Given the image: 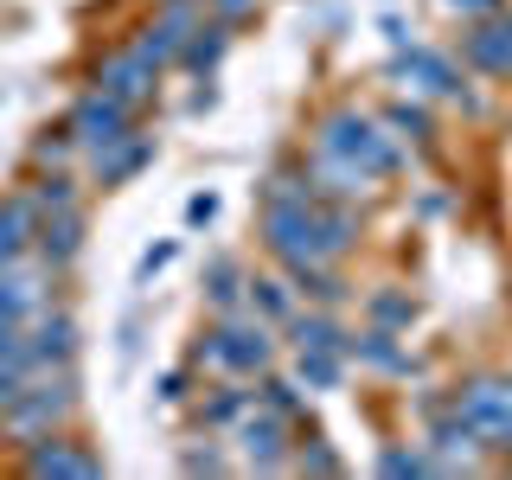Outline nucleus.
<instances>
[{"label": "nucleus", "mask_w": 512, "mask_h": 480, "mask_svg": "<svg viewBox=\"0 0 512 480\" xmlns=\"http://www.w3.org/2000/svg\"><path fill=\"white\" fill-rule=\"evenodd\" d=\"M263 244L282 256L288 269L295 263H333L352 244V212L320 199H295V205H263Z\"/></svg>", "instance_id": "f257e3e1"}, {"label": "nucleus", "mask_w": 512, "mask_h": 480, "mask_svg": "<svg viewBox=\"0 0 512 480\" xmlns=\"http://www.w3.org/2000/svg\"><path fill=\"white\" fill-rule=\"evenodd\" d=\"M320 154H333V160H346V167H359L365 180H384V173L404 167L397 141L378 135V122L359 116V109H340V116L320 122Z\"/></svg>", "instance_id": "f03ea898"}, {"label": "nucleus", "mask_w": 512, "mask_h": 480, "mask_svg": "<svg viewBox=\"0 0 512 480\" xmlns=\"http://www.w3.org/2000/svg\"><path fill=\"white\" fill-rule=\"evenodd\" d=\"M455 410L474 423V436L487 448H506L512 455V384L506 378H474L468 391L455 397Z\"/></svg>", "instance_id": "7ed1b4c3"}, {"label": "nucleus", "mask_w": 512, "mask_h": 480, "mask_svg": "<svg viewBox=\"0 0 512 480\" xmlns=\"http://www.w3.org/2000/svg\"><path fill=\"white\" fill-rule=\"evenodd\" d=\"M276 340H269L263 320H231V327H218L212 340H199V359L205 365H224V372H263Z\"/></svg>", "instance_id": "20e7f679"}, {"label": "nucleus", "mask_w": 512, "mask_h": 480, "mask_svg": "<svg viewBox=\"0 0 512 480\" xmlns=\"http://www.w3.org/2000/svg\"><path fill=\"white\" fill-rule=\"evenodd\" d=\"M71 404H77V397H71V378H64V372H58V378H52V372H39V384H32V391H20V397L7 404V429L32 442L39 429H52Z\"/></svg>", "instance_id": "39448f33"}, {"label": "nucleus", "mask_w": 512, "mask_h": 480, "mask_svg": "<svg viewBox=\"0 0 512 480\" xmlns=\"http://www.w3.org/2000/svg\"><path fill=\"white\" fill-rule=\"evenodd\" d=\"M128 116H135L128 103H116L109 90H90L84 103L71 109V141H84L90 154H103V148H116L122 135H135V128H128Z\"/></svg>", "instance_id": "423d86ee"}, {"label": "nucleus", "mask_w": 512, "mask_h": 480, "mask_svg": "<svg viewBox=\"0 0 512 480\" xmlns=\"http://www.w3.org/2000/svg\"><path fill=\"white\" fill-rule=\"evenodd\" d=\"M461 52H468L474 71H487V77H512V13H480L474 32L461 39Z\"/></svg>", "instance_id": "0eeeda50"}, {"label": "nucleus", "mask_w": 512, "mask_h": 480, "mask_svg": "<svg viewBox=\"0 0 512 480\" xmlns=\"http://www.w3.org/2000/svg\"><path fill=\"white\" fill-rule=\"evenodd\" d=\"M154 77H160L154 58L116 52V58H103V77H96V90H109V96H116V103H128V109H141V103L154 96Z\"/></svg>", "instance_id": "6e6552de"}, {"label": "nucleus", "mask_w": 512, "mask_h": 480, "mask_svg": "<svg viewBox=\"0 0 512 480\" xmlns=\"http://www.w3.org/2000/svg\"><path fill=\"white\" fill-rule=\"evenodd\" d=\"M397 77L423 96H461V71L442 52H429V45H404V52H397Z\"/></svg>", "instance_id": "1a4fd4ad"}, {"label": "nucleus", "mask_w": 512, "mask_h": 480, "mask_svg": "<svg viewBox=\"0 0 512 480\" xmlns=\"http://www.w3.org/2000/svg\"><path fill=\"white\" fill-rule=\"evenodd\" d=\"M39 218H45V212H39V199H26V192L0 205V269L20 263V256L39 244Z\"/></svg>", "instance_id": "9d476101"}, {"label": "nucleus", "mask_w": 512, "mask_h": 480, "mask_svg": "<svg viewBox=\"0 0 512 480\" xmlns=\"http://www.w3.org/2000/svg\"><path fill=\"white\" fill-rule=\"evenodd\" d=\"M26 474H39V480H90V474H103V461L84 455V448H71V442H32V455H26Z\"/></svg>", "instance_id": "9b49d317"}, {"label": "nucleus", "mask_w": 512, "mask_h": 480, "mask_svg": "<svg viewBox=\"0 0 512 480\" xmlns=\"http://www.w3.org/2000/svg\"><path fill=\"white\" fill-rule=\"evenodd\" d=\"M148 154H154V141H148V135H122L116 148L96 154V186H122V180H135V173L148 167Z\"/></svg>", "instance_id": "f8f14e48"}, {"label": "nucleus", "mask_w": 512, "mask_h": 480, "mask_svg": "<svg viewBox=\"0 0 512 480\" xmlns=\"http://www.w3.org/2000/svg\"><path fill=\"white\" fill-rule=\"evenodd\" d=\"M237 442H244V455H250V468H282V416L276 410H263V416H250V423H237Z\"/></svg>", "instance_id": "ddd939ff"}, {"label": "nucleus", "mask_w": 512, "mask_h": 480, "mask_svg": "<svg viewBox=\"0 0 512 480\" xmlns=\"http://www.w3.org/2000/svg\"><path fill=\"white\" fill-rule=\"evenodd\" d=\"M71 352H77V320L71 314H45L39 320V340H32V365L52 372V365H64Z\"/></svg>", "instance_id": "4468645a"}, {"label": "nucleus", "mask_w": 512, "mask_h": 480, "mask_svg": "<svg viewBox=\"0 0 512 480\" xmlns=\"http://www.w3.org/2000/svg\"><path fill=\"white\" fill-rule=\"evenodd\" d=\"M39 250L52 256V263H71V256L84 250V218H77V205L71 212H45L39 218Z\"/></svg>", "instance_id": "2eb2a0df"}, {"label": "nucleus", "mask_w": 512, "mask_h": 480, "mask_svg": "<svg viewBox=\"0 0 512 480\" xmlns=\"http://www.w3.org/2000/svg\"><path fill=\"white\" fill-rule=\"evenodd\" d=\"M352 352H359L365 365H378V372H410V352L391 340V327H372V333H365V340L352 346Z\"/></svg>", "instance_id": "dca6fc26"}, {"label": "nucleus", "mask_w": 512, "mask_h": 480, "mask_svg": "<svg viewBox=\"0 0 512 480\" xmlns=\"http://www.w3.org/2000/svg\"><path fill=\"white\" fill-rule=\"evenodd\" d=\"M32 308H39V282L7 263V276H0V320H26Z\"/></svg>", "instance_id": "f3484780"}, {"label": "nucleus", "mask_w": 512, "mask_h": 480, "mask_svg": "<svg viewBox=\"0 0 512 480\" xmlns=\"http://www.w3.org/2000/svg\"><path fill=\"white\" fill-rule=\"evenodd\" d=\"M340 327L327 314H295V352H340Z\"/></svg>", "instance_id": "a211bd4d"}, {"label": "nucleus", "mask_w": 512, "mask_h": 480, "mask_svg": "<svg viewBox=\"0 0 512 480\" xmlns=\"http://www.w3.org/2000/svg\"><path fill=\"white\" fill-rule=\"evenodd\" d=\"M295 288H301V295H314V301H320V308H333V301H340V295H346V282H340V276H333V269H327V263H295Z\"/></svg>", "instance_id": "6ab92c4d"}, {"label": "nucleus", "mask_w": 512, "mask_h": 480, "mask_svg": "<svg viewBox=\"0 0 512 480\" xmlns=\"http://www.w3.org/2000/svg\"><path fill=\"white\" fill-rule=\"evenodd\" d=\"M218 58H224V20L199 26V32H192V39H186V64H192V71H212Z\"/></svg>", "instance_id": "aec40b11"}, {"label": "nucleus", "mask_w": 512, "mask_h": 480, "mask_svg": "<svg viewBox=\"0 0 512 480\" xmlns=\"http://www.w3.org/2000/svg\"><path fill=\"white\" fill-rule=\"evenodd\" d=\"M20 365H32V340L20 333V320H0V372H20Z\"/></svg>", "instance_id": "412c9836"}, {"label": "nucleus", "mask_w": 512, "mask_h": 480, "mask_svg": "<svg viewBox=\"0 0 512 480\" xmlns=\"http://www.w3.org/2000/svg\"><path fill=\"white\" fill-rule=\"evenodd\" d=\"M301 384L333 391V384H340V352H301Z\"/></svg>", "instance_id": "4be33fe9"}, {"label": "nucleus", "mask_w": 512, "mask_h": 480, "mask_svg": "<svg viewBox=\"0 0 512 480\" xmlns=\"http://www.w3.org/2000/svg\"><path fill=\"white\" fill-rule=\"evenodd\" d=\"M429 468H442V461L423 455V448H410V455H404V448H384V455H378V474H429Z\"/></svg>", "instance_id": "5701e85b"}, {"label": "nucleus", "mask_w": 512, "mask_h": 480, "mask_svg": "<svg viewBox=\"0 0 512 480\" xmlns=\"http://www.w3.org/2000/svg\"><path fill=\"white\" fill-rule=\"evenodd\" d=\"M32 199H39V212H71V205H77V186L64 180V173H52V180H39Z\"/></svg>", "instance_id": "b1692460"}, {"label": "nucleus", "mask_w": 512, "mask_h": 480, "mask_svg": "<svg viewBox=\"0 0 512 480\" xmlns=\"http://www.w3.org/2000/svg\"><path fill=\"white\" fill-rule=\"evenodd\" d=\"M250 308H263L269 320H282L295 301H288V282H250Z\"/></svg>", "instance_id": "393cba45"}, {"label": "nucleus", "mask_w": 512, "mask_h": 480, "mask_svg": "<svg viewBox=\"0 0 512 480\" xmlns=\"http://www.w3.org/2000/svg\"><path fill=\"white\" fill-rule=\"evenodd\" d=\"M250 282H237V269L231 263H212V288H205V295L218 301V308H237V295H244Z\"/></svg>", "instance_id": "a878e982"}, {"label": "nucleus", "mask_w": 512, "mask_h": 480, "mask_svg": "<svg viewBox=\"0 0 512 480\" xmlns=\"http://www.w3.org/2000/svg\"><path fill=\"white\" fill-rule=\"evenodd\" d=\"M244 410H250V391H218L212 404H205V423H237Z\"/></svg>", "instance_id": "bb28decb"}, {"label": "nucleus", "mask_w": 512, "mask_h": 480, "mask_svg": "<svg viewBox=\"0 0 512 480\" xmlns=\"http://www.w3.org/2000/svg\"><path fill=\"white\" fill-rule=\"evenodd\" d=\"M391 128H397L404 141H429V116H423L416 103H397V109H391Z\"/></svg>", "instance_id": "cd10ccee"}, {"label": "nucleus", "mask_w": 512, "mask_h": 480, "mask_svg": "<svg viewBox=\"0 0 512 480\" xmlns=\"http://www.w3.org/2000/svg\"><path fill=\"white\" fill-rule=\"evenodd\" d=\"M372 320H378V327H410V301L404 295H378L372 301Z\"/></svg>", "instance_id": "c85d7f7f"}, {"label": "nucleus", "mask_w": 512, "mask_h": 480, "mask_svg": "<svg viewBox=\"0 0 512 480\" xmlns=\"http://www.w3.org/2000/svg\"><path fill=\"white\" fill-rule=\"evenodd\" d=\"M295 468H301V474H340V455L314 442V448H301V461H295Z\"/></svg>", "instance_id": "c756f323"}, {"label": "nucleus", "mask_w": 512, "mask_h": 480, "mask_svg": "<svg viewBox=\"0 0 512 480\" xmlns=\"http://www.w3.org/2000/svg\"><path fill=\"white\" fill-rule=\"evenodd\" d=\"M263 410L288 416V410H295V384H288V378H269V384H263Z\"/></svg>", "instance_id": "7c9ffc66"}, {"label": "nucleus", "mask_w": 512, "mask_h": 480, "mask_svg": "<svg viewBox=\"0 0 512 480\" xmlns=\"http://www.w3.org/2000/svg\"><path fill=\"white\" fill-rule=\"evenodd\" d=\"M173 250H180V244H154V250H148V256H141V263H135V282H148V276H160V269L173 263Z\"/></svg>", "instance_id": "2f4dec72"}, {"label": "nucleus", "mask_w": 512, "mask_h": 480, "mask_svg": "<svg viewBox=\"0 0 512 480\" xmlns=\"http://www.w3.org/2000/svg\"><path fill=\"white\" fill-rule=\"evenodd\" d=\"M186 218L192 224H212L218 218V199H212V192H192V199H186Z\"/></svg>", "instance_id": "473e14b6"}, {"label": "nucleus", "mask_w": 512, "mask_h": 480, "mask_svg": "<svg viewBox=\"0 0 512 480\" xmlns=\"http://www.w3.org/2000/svg\"><path fill=\"white\" fill-rule=\"evenodd\" d=\"M448 7H455V13H468V20H480V13H493L500 0H448Z\"/></svg>", "instance_id": "72a5a7b5"}, {"label": "nucleus", "mask_w": 512, "mask_h": 480, "mask_svg": "<svg viewBox=\"0 0 512 480\" xmlns=\"http://www.w3.org/2000/svg\"><path fill=\"white\" fill-rule=\"evenodd\" d=\"M218 468H224L218 455H186V474H218Z\"/></svg>", "instance_id": "f704fd0d"}, {"label": "nucleus", "mask_w": 512, "mask_h": 480, "mask_svg": "<svg viewBox=\"0 0 512 480\" xmlns=\"http://www.w3.org/2000/svg\"><path fill=\"white\" fill-rule=\"evenodd\" d=\"M160 397H167V404H173V397H186V378H180V372H167V378H160Z\"/></svg>", "instance_id": "c9c22d12"}, {"label": "nucleus", "mask_w": 512, "mask_h": 480, "mask_svg": "<svg viewBox=\"0 0 512 480\" xmlns=\"http://www.w3.org/2000/svg\"><path fill=\"white\" fill-rule=\"evenodd\" d=\"M218 7V20H237V13H250V0H212Z\"/></svg>", "instance_id": "e433bc0d"}]
</instances>
